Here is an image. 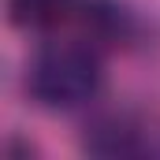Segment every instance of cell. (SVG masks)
Segmentation results:
<instances>
[{"mask_svg":"<svg viewBox=\"0 0 160 160\" xmlns=\"http://www.w3.org/2000/svg\"><path fill=\"white\" fill-rule=\"evenodd\" d=\"M26 89L41 108H52V112L82 108L101 89V60L89 45L56 41V45L41 48L38 60L30 63Z\"/></svg>","mask_w":160,"mask_h":160,"instance_id":"6da1fadb","label":"cell"},{"mask_svg":"<svg viewBox=\"0 0 160 160\" xmlns=\"http://www.w3.org/2000/svg\"><path fill=\"white\" fill-rule=\"evenodd\" d=\"M75 19L97 45H127L138 30L130 8L119 0H82Z\"/></svg>","mask_w":160,"mask_h":160,"instance_id":"7a4b0ae2","label":"cell"},{"mask_svg":"<svg viewBox=\"0 0 160 160\" xmlns=\"http://www.w3.org/2000/svg\"><path fill=\"white\" fill-rule=\"evenodd\" d=\"M93 157H134L142 153V130L123 116H104L86 130V142H82Z\"/></svg>","mask_w":160,"mask_h":160,"instance_id":"3957f363","label":"cell"},{"mask_svg":"<svg viewBox=\"0 0 160 160\" xmlns=\"http://www.w3.org/2000/svg\"><path fill=\"white\" fill-rule=\"evenodd\" d=\"M82 0H8V19L19 30H56L78 15Z\"/></svg>","mask_w":160,"mask_h":160,"instance_id":"277c9868","label":"cell"}]
</instances>
